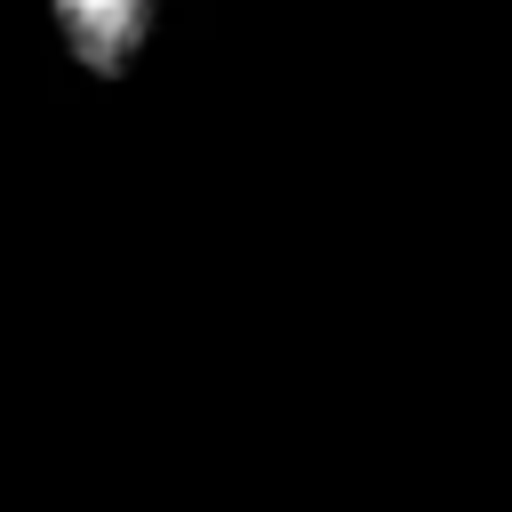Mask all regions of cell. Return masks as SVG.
I'll return each instance as SVG.
<instances>
[{
  "label": "cell",
  "mask_w": 512,
  "mask_h": 512,
  "mask_svg": "<svg viewBox=\"0 0 512 512\" xmlns=\"http://www.w3.org/2000/svg\"><path fill=\"white\" fill-rule=\"evenodd\" d=\"M152 16H160V0H32L48 64H64L80 80H120L144 56Z\"/></svg>",
  "instance_id": "obj_1"
}]
</instances>
